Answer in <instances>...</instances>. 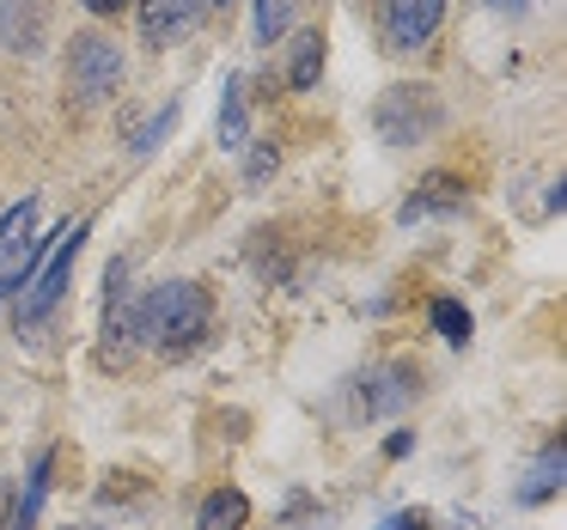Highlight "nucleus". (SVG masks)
<instances>
[{"mask_svg":"<svg viewBox=\"0 0 567 530\" xmlns=\"http://www.w3.org/2000/svg\"><path fill=\"white\" fill-rule=\"evenodd\" d=\"M445 0H384V43L391 50H421L440 31Z\"/></svg>","mask_w":567,"mask_h":530,"instance_id":"6","label":"nucleus"},{"mask_svg":"<svg viewBox=\"0 0 567 530\" xmlns=\"http://www.w3.org/2000/svg\"><path fill=\"white\" fill-rule=\"evenodd\" d=\"M372 128H379V141H391V147H415V141H427L445 128V104L433 86L396 80V86H384L379 104H372Z\"/></svg>","mask_w":567,"mask_h":530,"instance_id":"3","label":"nucleus"},{"mask_svg":"<svg viewBox=\"0 0 567 530\" xmlns=\"http://www.w3.org/2000/svg\"><path fill=\"white\" fill-rule=\"evenodd\" d=\"M0 293H7V281H0Z\"/></svg>","mask_w":567,"mask_h":530,"instance_id":"24","label":"nucleus"},{"mask_svg":"<svg viewBox=\"0 0 567 530\" xmlns=\"http://www.w3.org/2000/svg\"><path fill=\"white\" fill-rule=\"evenodd\" d=\"M299 19V0H257L250 7V25H257V43H281Z\"/></svg>","mask_w":567,"mask_h":530,"instance_id":"13","label":"nucleus"},{"mask_svg":"<svg viewBox=\"0 0 567 530\" xmlns=\"http://www.w3.org/2000/svg\"><path fill=\"white\" fill-rule=\"evenodd\" d=\"M470 201V189L457 184V177H427V184L415 189V196L403 201V220H427V214H457Z\"/></svg>","mask_w":567,"mask_h":530,"instance_id":"10","label":"nucleus"},{"mask_svg":"<svg viewBox=\"0 0 567 530\" xmlns=\"http://www.w3.org/2000/svg\"><path fill=\"white\" fill-rule=\"evenodd\" d=\"M421 396V372L409 366V360H391V366H372L367 378H360V415L379 420V415H396V408H409Z\"/></svg>","mask_w":567,"mask_h":530,"instance_id":"5","label":"nucleus"},{"mask_svg":"<svg viewBox=\"0 0 567 530\" xmlns=\"http://www.w3.org/2000/svg\"><path fill=\"white\" fill-rule=\"evenodd\" d=\"M214 128H220V147L226 153H238V147H245V141H250V111H245V80H226V86H220V123H214Z\"/></svg>","mask_w":567,"mask_h":530,"instance_id":"11","label":"nucleus"},{"mask_svg":"<svg viewBox=\"0 0 567 530\" xmlns=\"http://www.w3.org/2000/svg\"><path fill=\"white\" fill-rule=\"evenodd\" d=\"M561 476H567V451H561V439H549V445H543V457L530 464L525 488H518V506H543V500H555V493H561Z\"/></svg>","mask_w":567,"mask_h":530,"instance_id":"9","label":"nucleus"},{"mask_svg":"<svg viewBox=\"0 0 567 530\" xmlns=\"http://www.w3.org/2000/svg\"><path fill=\"white\" fill-rule=\"evenodd\" d=\"M68 530H104V524H68Z\"/></svg>","mask_w":567,"mask_h":530,"instance_id":"22","label":"nucleus"},{"mask_svg":"<svg viewBox=\"0 0 567 530\" xmlns=\"http://www.w3.org/2000/svg\"><path fill=\"white\" fill-rule=\"evenodd\" d=\"M275 159H281V153H275L269 141H262V147H250V159H245V184H262V177L275 172Z\"/></svg>","mask_w":567,"mask_h":530,"instance_id":"17","label":"nucleus"},{"mask_svg":"<svg viewBox=\"0 0 567 530\" xmlns=\"http://www.w3.org/2000/svg\"><path fill=\"white\" fill-rule=\"evenodd\" d=\"M323 74V31H306V38L293 43V67H287V80H293V92H311Z\"/></svg>","mask_w":567,"mask_h":530,"instance_id":"14","label":"nucleus"},{"mask_svg":"<svg viewBox=\"0 0 567 530\" xmlns=\"http://www.w3.org/2000/svg\"><path fill=\"white\" fill-rule=\"evenodd\" d=\"M86 7H92V13H99V19H111V13H123V0H86Z\"/></svg>","mask_w":567,"mask_h":530,"instance_id":"20","label":"nucleus"},{"mask_svg":"<svg viewBox=\"0 0 567 530\" xmlns=\"http://www.w3.org/2000/svg\"><path fill=\"white\" fill-rule=\"evenodd\" d=\"M86 238H92V220H68L43 250H31L25 274H19V287H13L19 330H25V323H43L55 305H62V293H68V281H74V262H80V250H86Z\"/></svg>","mask_w":567,"mask_h":530,"instance_id":"2","label":"nucleus"},{"mask_svg":"<svg viewBox=\"0 0 567 530\" xmlns=\"http://www.w3.org/2000/svg\"><path fill=\"white\" fill-rule=\"evenodd\" d=\"M427 318H433V330H440L452 347H464V342H470V330H476V323H470V311L457 305V299H433Z\"/></svg>","mask_w":567,"mask_h":530,"instance_id":"15","label":"nucleus"},{"mask_svg":"<svg viewBox=\"0 0 567 530\" xmlns=\"http://www.w3.org/2000/svg\"><path fill=\"white\" fill-rule=\"evenodd\" d=\"M208 7H226V0H208Z\"/></svg>","mask_w":567,"mask_h":530,"instance_id":"23","label":"nucleus"},{"mask_svg":"<svg viewBox=\"0 0 567 530\" xmlns=\"http://www.w3.org/2000/svg\"><path fill=\"white\" fill-rule=\"evenodd\" d=\"M250 524V500L238 488H214L196 512V530H245Z\"/></svg>","mask_w":567,"mask_h":530,"instance_id":"12","label":"nucleus"},{"mask_svg":"<svg viewBox=\"0 0 567 530\" xmlns=\"http://www.w3.org/2000/svg\"><path fill=\"white\" fill-rule=\"evenodd\" d=\"M13 500H19V488H13L7 476H0V530L13 524Z\"/></svg>","mask_w":567,"mask_h":530,"instance_id":"18","label":"nucleus"},{"mask_svg":"<svg viewBox=\"0 0 567 530\" xmlns=\"http://www.w3.org/2000/svg\"><path fill=\"white\" fill-rule=\"evenodd\" d=\"M494 13H525V0H488Z\"/></svg>","mask_w":567,"mask_h":530,"instance_id":"21","label":"nucleus"},{"mask_svg":"<svg viewBox=\"0 0 567 530\" xmlns=\"http://www.w3.org/2000/svg\"><path fill=\"white\" fill-rule=\"evenodd\" d=\"M214 299L202 281H159L147 299H135V342H147L153 354L184 360L208 342Z\"/></svg>","mask_w":567,"mask_h":530,"instance_id":"1","label":"nucleus"},{"mask_svg":"<svg viewBox=\"0 0 567 530\" xmlns=\"http://www.w3.org/2000/svg\"><path fill=\"white\" fill-rule=\"evenodd\" d=\"M68 92L80 104H104L111 92H123V50L111 38H99V31L74 38V50H68Z\"/></svg>","mask_w":567,"mask_h":530,"instance_id":"4","label":"nucleus"},{"mask_svg":"<svg viewBox=\"0 0 567 530\" xmlns=\"http://www.w3.org/2000/svg\"><path fill=\"white\" fill-rule=\"evenodd\" d=\"M409 451H415V433H391V439H384V457H391V464L409 457Z\"/></svg>","mask_w":567,"mask_h":530,"instance_id":"19","label":"nucleus"},{"mask_svg":"<svg viewBox=\"0 0 567 530\" xmlns=\"http://www.w3.org/2000/svg\"><path fill=\"white\" fill-rule=\"evenodd\" d=\"M172 128H177V104H165V111L153 116L147 128H135V141H128V147H135V153H153V147H159L165 135H172Z\"/></svg>","mask_w":567,"mask_h":530,"instance_id":"16","label":"nucleus"},{"mask_svg":"<svg viewBox=\"0 0 567 530\" xmlns=\"http://www.w3.org/2000/svg\"><path fill=\"white\" fill-rule=\"evenodd\" d=\"M31 232H38V196L13 201L7 208V220H0V269H19V262H31Z\"/></svg>","mask_w":567,"mask_h":530,"instance_id":"8","label":"nucleus"},{"mask_svg":"<svg viewBox=\"0 0 567 530\" xmlns=\"http://www.w3.org/2000/svg\"><path fill=\"white\" fill-rule=\"evenodd\" d=\"M202 13H208V0H141V38L159 43V50L184 43L202 25Z\"/></svg>","mask_w":567,"mask_h":530,"instance_id":"7","label":"nucleus"}]
</instances>
